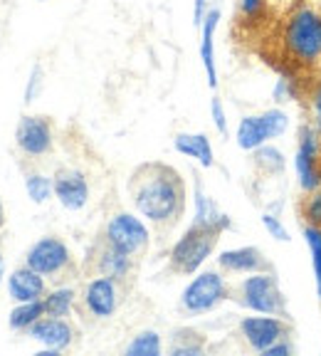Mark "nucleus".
I'll use <instances>...</instances> for the list:
<instances>
[{"instance_id":"obj_1","label":"nucleus","mask_w":321,"mask_h":356,"mask_svg":"<svg viewBox=\"0 0 321 356\" xmlns=\"http://www.w3.org/2000/svg\"><path fill=\"white\" fill-rule=\"evenodd\" d=\"M129 195L136 213L160 228H173L186 213V181L163 161H149L133 168Z\"/></svg>"},{"instance_id":"obj_2","label":"nucleus","mask_w":321,"mask_h":356,"mask_svg":"<svg viewBox=\"0 0 321 356\" xmlns=\"http://www.w3.org/2000/svg\"><path fill=\"white\" fill-rule=\"evenodd\" d=\"M284 55L292 67H309L321 62V13L304 3L289 13L282 30Z\"/></svg>"},{"instance_id":"obj_3","label":"nucleus","mask_w":321,"mask_h":356,"mask_svg":"<svg viewBox=\"0 0 321 356\" xmlns=\"http://www.w3.org/2000/svg\"><path fill=\"white\" fill-rule=\"evenodd\" d=\"M235 300L249 309L252 314H274V317H289L287 297L279 287L277 275L272 270L252 273L238 284L235 289Z\"/></svg>"},{"instance_id":"obj_4","label":"nucleus","mask_w":321,"mask_h":356,"mask_svg":"<svg viewBox=\"0 0 321 356\" xmlns=\"http://www.w3.org/2000/svg\"><path fill=\"white\" fill-rule=\"evenodd\" d=\"M220 235L222 233L213 228L190 222V228L173 243L171 252H168L171 270L176 275H195L213 257L217 243H220Z\"/></svg>"},{"instance_id":"obj_5","label":"nucleus","mask_w":321,"mask_h":356,"mask_svg":"<svg viewBox=\"0 0 321 356\" xmlns=\"http://www.w3.org/2000/svg\"><path fill=\"white\" fill-rule=\"evenodd\" d=\"M230 284L217 270H198L195 277L181 292V309L190 317L208 314L217 309L225 300H230Z\"/></svg>"},{"instance_id":"obj_6","label":"nucleus","mask_w":321,"mask_h":356,"mask_svg":"<svg viewBox=\"0 0 321 356\" xmlns=\"http://www.w3.org/2000/svg\"><path fill=\"white\" fill-rule=\"evenodd\" d=\"M101 240L109 243L111 248L126 252V255L139 257L149 248L151 233H149V225L141 218L133 216V213H114L106 220Z\"/></svg>"},{"instance_id":"obj_7","label":"nucleus","mask_w":321,"mask_h":356,"mask_svg":"<svg viewBox=\"0 0 321 356\" xmlns=\"http://www.w3.org/2000/svg\"><path fill=\"white\" fill-rule=\"evenodd\" d=\"M25 265L44 275L47 280H60L72 267V250L55 235H44L38 243H33V248L25 255Z\"/></svg>"},{"instance_id":"obj_8","label":"nucleus","mask_w":321,"mask_h":356,"mask_svg":"<svg viewBox=\"0 0 321 356\" xmlns=\"http://www.w3.org/2000/svg\"><path fill=\"white\" fill-rule=\"evenodd\" d=\"M238 332L249 349L257 351V354H265L274 341L292 334V324L284 317H274V314H255V317L240 319Z\"/></svg>"},{"instance_id":"obj_9","label":"nucleus","mask_w":321,"mask_h":356,"mask_svg":"<svg viewBox=\"0 0 321 356\" xmlns=\"http://www.w3.org/2000/svg\"><path fill=\"white\" fill-rule=\"evenodd\" d=\"M119 284L117 280L104 277V275H97L92 277L82 289V305L84 312H87L89 317L94 319H111L117 314L119 309Z\"/></svg>"},{"instance_id":"obj_10","label":"nucleus","mask_w":321,"mask_h":356,"mask_svg":"<svg viewBox=\"0 0 321 356\" xmlns=\"http://www.w3.org/2000/svg\"><path fill=\"white\" fill-rule=\"evenodd\" d=\"M15 144L25 156H47L55 146L52 139V124L47 117H22L15 129Z\"/></svg>"},{"instance_id":"obj_11","label":"nucleus","mask_w":321,"mask_h":356,"mask_svg":"<svg viewBox=\"0 0 321 356\" xmlns=\"http://www.w3.org/2000/svg\"><path fill=\"white\" fill-rule=\"evenodd\" d=\"M28 337L44 346V354L55 356L72 346L74 327L67 322V317H50V314H44V317H40L28 329Z\"/></svg>"},{"instance_id":"obj_12","label":"nucleus","mask_w":321,"mask_h":356,"mask_svg":"<svg viewBox=\"0 0 321 356\" xmlns=\"http://www.w3.org/2000/svg\"><path fill=\"white\" fill-rule=\"evenodd\" d=\"M55 198L65 211H82L89 203V181L79 168H60L55 173Z\"/></svg>"},{"instance_id":"obj_13","label":"nucleus","mask_w":321,"mask_h":356,"mask_svg":"<svg viewBox=\"0 0 321 356\" xmlns=\"http://www.w3.org/2000/svg\"><path fill=\"white\" fill-rule=\"evenodd\" d=\"M193 222L213 228L217 233H225V230L233 228V218L227 216L225 211H220V206H217L211 193H205L198 176L193 181Z\"/></svg>"},{"instance_id":"obj_14","label":"nucleus","mask_w":321,"mask_h":356,"mask_svg":"<svg viewBox=\"0 0 321 356\" xmlns=\"http://www.w3.org/2000/svg\"><path fill=\"white\" fill-rule=\"evenodd\" d=\"M217 267L230 275H252L270 270V262H267L265 252L260 248L242 245V248H233V250H222L217 255Z\"/></svg>"},{"instance_id":"obj_15","label":"nucleus","mask_w":321,"mask_h":356,"mask_svg":"<svg viewBox=\"0 0 321 356\" xmlns=\"http://www.w3.org/2000/svg\"><path fill=\"white\" fill-rule=\"evenodd\" d=\"M8 295L15 305L20 302H33L42 300L47 295V282H44V275L35 273L33 267L22 265L17 270H13V275L8 277Z\"/></svg>"},{"instance_id":"obj_16","label":"nucleus","mask_w":321,"mask_h":356,"mask_svg":"<svg viewBox=\"0 0 321 356\" xmlns=\"http://www.w3.org/2000/svg\"><path fill=\"white\" fill-rule=\"evenodd\" d=\"M94 273L117 280V282H124L133 273V257L117 250V248H111L104 240H99V245L94 248Z\"/></svg>"},{"instance_id":"obj_17","label":"nucleus","mask_w":321,"mask_h":356,"mask_svg":"<svg viewBox=\"0 0 321 356\" xmlns=\"http://www.w3.org/2000/svg\"><path fill=\"white\" fill-rule=\"evenodd\" d=\"M220 25V10L211 8L205 15L203 25H200V60L205 67V77L211 89L217 87V67H215V30Z\"/></svg>"},{"instance_id":"obj_18","label":"nucleus","mask_w":321,"mask_h":356,"mask_svg":"<svg viewBox=\"0 0 321 356\" xmlns=\"http://www.w3.org/2000/svg\"><path fill=\"white\" fill-rule=\"evenodd\" d=\"M173 149L181 156L195 159L203 168L215 166V154H213V144L208 134H178L173 139Z\"/></svg>"},{"instance_id":"obj_19","label":"nucleus","mask_w":321,"mask_h":356,"mask_svg":"<svg viewBox=\"0 0 321 356\" xmlns=\"http://www.w3.org/2000/svg\"><path fill=\"white\" fill-rule=\"evenodd\" d=\"M252 166L262 173V176H282L287 171V154L272 141L262 144L260 149L252 151Z\"/></svg>"},{"instance_id":"obj_20","label":"nucleus","mask_w":321,"mask_h":356,"mask_svg":"<svg viewBox=\"0 0 321 356\" xmlns=\"http://www.w3.org/2000/svg\"><path fill=\"white\" fill-rule=\"evenodd\" d=\"M235 141L242 151L252 154L255 149H260L262 144H267L265 129H262L260 114H247V117L240 119L238 131H235Z\"/></svg>"},{"instance_id":"obj_21","label":"nucleus","mask_w":321,"mask_h":356,"mask_svg":"<svg viewBox=\"0 0 321 356\" xmlns=\"http://www.w3.org/2000/svg\"><path fill=\"white\" fill-rule=\"evenodd\" d=\"M294 171H297V184L302 193H314L321 188V159L294 154Z\"/></svg>"},{"instance_id":"obj_22","label":"nucleus","mask_w":321,"mask_h":356,"mask_svg":"<svg viewBox=\"0 0 321 356\" xmlns=\"http://www.w3.org/2000/svg\"><path fill=\"white\" fill-rule=\"evenodd\" d=\"M171 356H200L205 351V339L203 334L195 329H176L171 334Z\"/></svg>"},{"instance_id":"obj_23","label":"nucleus","mask_w":321,"mask_h":356,"mask_svg":"<svg viewBox=\"0 0 321 356\" xmlns=\"http://www.w3.org/2000/svg\"><path fill=\"white\" fill-rule=\"evenodd\" d=\"M44 302V314L50 317H69L77 305V289L74 287H57L42 297Z\"/></svg>"},{"instance_id":"obj_24","label":"nucleus","mask_w":321,"mask_h":356,"mask_svg":"<svg viewBox=\"0 0 321 356\" xmlns=\"http://www.w3.org/2000/svg\"><path fill=\"white\" fill-rule=\"evenodd\" d=\"M40 317H44V302L33 300V302H20L15 309L10 312L8 324H10L13 332H28Z\"/></svg>"},{"instance_id":"obj_25","label":"nucleus","mask_w":321,"mask_h":356,"mask_svg":"<svg viewBox=\"0 0 321 356\" xmlns=\"http://www.w3.org/2000/svg\"><path fill=\"white\" fill-rule=\"evenodd\" d=\"M126 356H160L163 354V344H160V334L156 329H144L133 337L124 349Z\"/></svg>"},{"instance_id":"obj_26","label":"nucleus","mask_w":321,"mask_h":356,"mask_svg":"<svg viewBox=\"0 0 321 356\" xmlns=\"http://www.w3.org/2000/svg\"><path fill=\"white\" fill-rule=\"evenodd\" d=\"M25 191H28V198L35 206H42L55 195V178L44 176V173H28L25 176Z\"/></svg>"},{"instance_id":"obj_27","label":"nucleus","mask_w":321,"mask_h":356,"mask_svg":"<svg viewBox=\"0 0 321 356\" xmlns=\"http://www.w3.org/2000/svg\"><path fill=\"white\" fill-rule=\"evenodd\" d=\"M302 235H304V243L309 248L311 267H314V280H316V297L321 302V225H304Z\"/></svg>"},{"instance_id":"obj_28","label":"nucleus","mask_w":321,"mask_h":356,"mask_svg":"<svg viewBox=\"0 0 321 356\" xmlns=\"http://www.w3.org/2000/svg\"><path fill=\"white\" fill-rule=\"evenodd\" d=\"M260 122L262 129H265V136L267 141H274L279 136H284L289 129V114L279 106H272V109H265L260 114Z\"/></svg>"},{"instance_id":"obj_29","label":"nucleus","mask_w":321,"mask_h":356,"mask_svg":"<svg viewBox=\"0 0 321 356\" xmlns=\"http://www.w3.org/2000/svg\"><path fill=\"white\" fill-rule=\"evenodd\" d=\"M299 216L304 220V225H321V188L314 191V193H304Z\"/></svg>"},{"instance_id":"obj_30","label":"nucleus","mask_w":321,"mask_h":356,"mask_svg":"<svg viewBox=\"0 0 321 356\" xmlns=\"http://www.w3.org/2000/svg\"><path fill=\"white\" fill-rule=\"evenodd\" d=\"M260 220H262V228L267 230V235H270V238H274L277 243H289V230H287V225H284L282 218H279L277 213L265 211Z\"/></svg>"},{"instance_id":"obj_31","label":"nucleus","mask_w":321,"mask_h":356,"mask_svg":"<svg viewBox=\"0 0 321 356\" xmlns=\"http://www.w3.org/2000/svg\"><path fill=\"white\" fill-rule=\"evenodd\" d=\"M42 84H44V72L42 67L35 65L33 72H30V79H28V87H25V104L38 99V95L42 92Z\"/></svg>"},{"instance_id":"obj_32","label":"nucleus","mask_w":321,"mask_h":356,"mask_svg":"<svg viewBox=\"0 0 321 356\" xmlns=\"http://www.w3.org/2000/svg\"><path fill=\"white\" fill-rule=\"evenodd\" d=\"M238 8L245 20H257V17L265 15L267 0H238Z\"/></svg>"},{"instance_id":"obj_33","label":"nucleus","mask_w":321,"mask_h":356,"mask_svg":"<svg viewBox=\"0 0 321 356\" xmlns=\"http://www.w3.org/2000/svg\"><path fill=\"white\" fill-rule=\"evenodd\" d=\"M211 117H213V124H215L217 134L227 136V114H225V106H222L220 97H213L211 99Z\"/></svg>"},{"instance_id":"obj_34","label":"nucleus","mask_w":321,"mask_h":356,"mask_svg":"<svg viewBox=\"0 0 321 356\" xmlns=\"http://www.w3.org/2000/svg\"><path fill=\"white\" fill-rule=\"evenodd\" d=\"M309 106H311V124L321 131V84H316L309 92Z\"/></svg>"},{"instance_id":"obj_35","label":"nucleus","mask_w":321,"mask_h":356,"mask_svg":"<svg viewBox=\"0 0 321 356\" xmlns=\"http://www.w3.org/2000/svg\"><path fill=\"white\" fill-rule=\"evenodd\" d=\"M294 351H297V349H294V344L289 341V337H284V339L274 341V344H272L262 356H292Z\"/></svg>"},{"instance_id":"obj_36","label":"nucleus","mask_w":321,"mask_h":356,"mask_svg":"<svg viewBox=\"0 0 321 356\" xmlns=\"http://www.w3.org/2000/svg\"><path fill=\"white\" fill-rule=\"evenodd\" d=\"M208 0H193V25L195 28H200L205 20V15H208Z\"/></svg>"},{"instance_id":"obj_37","label":"nucleus","mask_w":321,"mask_h":356,"mask_svg":"<svg viewBox=\"0 0 321 356\" xmlns=\"http://www.w3.org/2000/svg\"><path fill=\"white\" fill-rule=\"evenodd\" d=\"M6 277V260H3V252H0V282Z\"/></svg>"},{"instance_id":"obj_38","label":"nucleus","mask_w":321,"mask_h":356,"mask_svg":"<svg viewBox=\"0 0 321 356\" xmlns=\"http://www.w3.org/2000/svg\"><path fill=\"white\" fill-rule=\"evenodd\" d=\"M6 225V211H3V203H0V228Z\"/></svg>"}]
</instances>
